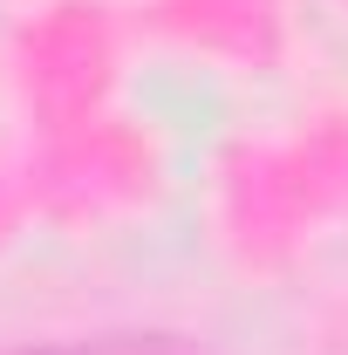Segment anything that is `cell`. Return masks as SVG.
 Returning a JSON list of instances; mask_svg holds the SVG:
<instances>
[{
	"label": "cell",
	"mask_w": 348,
	"mask_h": 355,
	"mask_svg": "<svg viewBox=\"0 0 348 355\" xmlns=\"http://www.w3.org/2000/svg\"><path fill=\"white\" fill-rule=\"evenodd\" d=\"M7 355H191L164 328H96V335H62V342H28Z\"/></svg>",
	"instance_id": "cell-1"
}]
</instances>
